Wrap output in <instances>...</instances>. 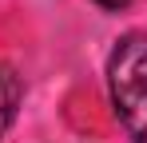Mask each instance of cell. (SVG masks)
I'll list each match as a JSON object with an SVG mask.
<instances>
[{
  "mask_svg": "<svg viewBox=\"0 0 147 143\" xmlns=\"http://www.w3.org/2000/svg\"><path fill=\"white\" fill-rule=\"evenodd\" d=\"M20 76L8 68V64H0V139H4V131L12 127V119H16V107H20Z\"/></svg>",
  "mask_w": 147,
  "mask_h": 143,
  "instance_id": "cell-2",
  "label": "cell"
},
{
  "mask_svg": "<svg viewBox=\"0 0 147 143\" xmlns=\"http://www.w3.org/2000/svg\"><path fill=\"white\" fill-rule=\"evenodd\" d=\"M99 8H107V12H119V8H127L131 0H96Z\"/></svg>",
  "mask_w": 147,
  "mask_h": 143,
  "instance_id": "cell-3",
  "label": "cell"
},
{
  "mask_svg": "<svg viewBox=\"0 0 147 143\" xmlns=\"http://www.w3.org/2000/svg\"><path fill=\"white\" fill-rule=\"evenodd\" d=\"M107 88L131 143H147V36H123L107 56Z\"/></svg>",
  "mask_w": 147,
  "mask_h": 143,
  "instance_id": "cell-1",
  "label": "cell"
}]
</instances>
